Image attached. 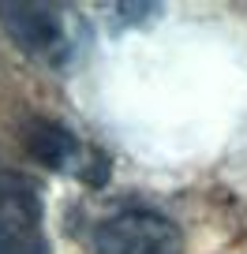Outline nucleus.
I'll return each instance as SVG.
<instances>
[{"mask_svg":"<svg viewBox=\"0 0 247 254\" xmlns=\"http://www.w3.org/2000/svg\"><path fill=\"white\" fill-rule=\"evenodd\" d=\"M97 254H183V232L154 209H124L94 228Z\"/></svg>","mask_w":247,"mask_h":254,"instance_id":"f257e3e1","label":"nucleus"},{"mask_svg":"<svg viewBox=\"0 0 247 254\" xmlns=\"http://www.w3.org/2000/svg\"><path fill=\"white\" fill-rule=\"evenodd\" d=\"M0 254H45V247H41V236H19L0 228Z\"/></svg>","mask_w":247,"mask_h":254,"instance_id":"39448f33","label":"nucleus"},{"mask_svg":"<svg viewBox=\"0 0 247 254\" xmlns=\"http://www.w3.org/2000/svg\"><path fill=\"white\" fill-rule=\"evenodd\" d=\"M154 11H158V8H120V15L131 19V23H143L146 15H154Z\"/></svg>","mask_w":247,"mask_h":254,"instance_id":"423d86ee","label":"nucleus"},{"mask_svg":"<svg viewBox=\"0 0 247 254\" xmlns=\"http://www.w3.org/2000/svg\"><path fill=\"white\" fill-rule=\"evenodd\" d=\"M23 142H26V153L53 172H79L82 157H90V153H82L79 135L68 131L60 120H26Z\"/></svg>","mask_w":247,"mask_h":254,"instance_id":"7ed1b4c3","label":"nucleus"},{"mask_svg":"<svg viewBox=\"0 0 247 254\" xmlns=\"http://www.w3.org/2000/svg\"><path fill=\"white\" fill-rule=\"evenodd\" d=\"M41 224V190L30 176L0 172V228L19 236H38Z\"/></svg>","mask_w":247,"mask_h":254,"instance_id":"20e7f679","label":"nucleus"},{"mask_svg":"<svg viewBox=\"0 0 247 254\" xmlns=\"http://www.w3.org/2000/svg\"><path fill=\"white\" fill-rule=\"evenodd\" d=\"M0 26L15 41L23 53L38 56L41 64H60L72 56V41L64 30V15L60 8H49V4H0Z\"/></svg>","mask_w":247,"mask_h":254,"instance_id":"f03ea898","label":"nucleus"}]
</instances>
